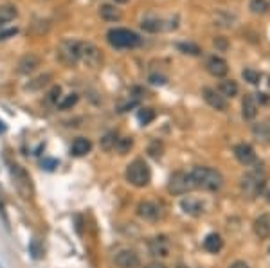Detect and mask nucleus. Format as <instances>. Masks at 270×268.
I'll use <instances>...</instances> for the list:
<instances>
[{"label":"nucleus","mask_w":270,"mask_h":268,"mask_svg":"<svg viewBox=\"0 0 270 268\" xmlns=\"http://www.w3.org/2000/svg\"><path fill=\"white\" fill-rule=\"evenodd\" d=\"M258 99H256V95L249 94L245 95V99H243V104H241V115H243V119L247 121H252L258 115Z\"/></svg>","instance_id":"17"},{"label":"nucleus","mask_w":270,"mask_h":268,"mask_svg":"<svg viewBox=\"0 0 270 268\" xmlns=\"http://www.w3.org/2000/svg\"><path fill=\"white\" fill-rule=\"evenodd\" d=\"M254 135L261 140H269L270 139V121H265V123L254 126Z\"/></svg>","instance_id":"29"},{"label":"nucleus","mask_w":270,"mask_h":268,"mask_svg":"<svg viewBox=\"0 0 270 268\" xmlns=\"http://www.w3.org/2000/svg\"><path fill=\"white\" fill-rule=\"evenodd\" d=\"M164 24L166 22L160 20V18H144V20L140 22V27L144 31H148V33H160V31L168 29Z\"/></svg>","instance_id":"23"},{"label":"nucleus","mask_w":270,"mask_h":268,"mask_svg":"<svg viewBox=\"0 0 270 268\" xmlns=\"http://www.w3.org/2000/svg\"><path fill=\"white\" fill-rule=\"evenodd\" d=\"M177 49L184 54H189V56H198L202 52V49L198 47L196 44H191V42H182V44H177Z\"/></svg>","instance_id":"26"},{"label":"nucleus","mask_w":270,"mask_h":268,"mask_svg":"<svg viewBox=\"0 0 270 268\" xmlns=\"http://www.w3.org/2000/svg\"><path fill=\"white\" fill-rule=\"evenodd\" d=\"M60 95H61V89H60V87H52V89H50V92L47 94V97H45V103H47V104H58V101H60Z\"/></svg>","instance_id":"34"},{"label":"nucleus","mask_w":270,"mask_h":268,"mask_svg":"<svg viewBox=\"0 0 270 268\" xmlns=\"http://www.w3.org/2000/svg\"><path fill=\"white\" fill-rule=\"evenodd\" d=\"M16 35V29H9V31H4V33H0V40H5L7 36H13Z\"/></svg>","instance_id":"37"},{"label":"nucleus","mask_w":270,"mask_h":268,"mask_svg":"<svg viewBox=\"0 0 270 268\" xmlns=\"http://www.w3.org/2000/svg\"><path fill=\"white\" fill-rule=\"evenodd\" d=\"M267 185V175L265 169L261 164H256L254 169H250L249 173H245L241 177L240 187L241 193L245 194L247 198H256L265 191Z\"/></svg>","instance_id":"2"},{"label":"nucleus","mask_w":270,"mask_h":268,"mask_svg":"<svg viewBox=\"0 0 270 268\" xmlns=\"http://www.w3.org/2000/svg\"><path fill=\"white\" fill-rule=\"evenodd\" d=\"M180 268H185V267H180Z\"/></svg>","instance_id":"44"},{"label":"nucleus","mask_w":270,"mask_h":268,"mask_svg":"<svg viewBox=\"0 0 270 268\" xmlns=\"http://www.w3.org/2000/svg\"><path fill=\"white\" fill-rule=\"evenodd\" d=\"M180 205H182L185 214H191V216H200V214H204V205H202V202H198V200L195 198H184L180 202Z\"/></svg>","instance_id":"20"},{"label":"nucleus","mask_w":270,"mask_h":268,"mask_svg":"<svg viewBox=\"0 0 270 268\" xmlns=\"http://www.w3.org/2000/svg\"><path fill=\"white\" fill-rule=\"evenodd\" d=\"M137 214H139L142 220H148V222H157V220L162 216V207H160L157 202H150V200H144L137 205Z\"/></svg>","instance_id":"9"},{"label":"nucleus","mask_w":270,"mask_h":268,"mask_svg":"<svg viewBox=\"0 0 270 268\" xmlns=\"http://www.w3.org/2000/svg\"><path fill=\"white\" fill-rule=\"evenodd\" d=\"M195 182H193V177L187 171H177V173L171 175L170 182H168V191L175 196H182V194H187L191 191H195Z\"/></svg>","instance_id":"5"},{"label":"nucleus","mask_w":270,"mask_h":268,"mask_svg":"<svg viewBox=\"0 0 270 268\" xmlns=\"http://www.w3.org/2000/svg\"><path fill=\"white\" fill-rule=\"evenodd\" d=\"M229 268H250V267L245 263V261H234V263L230 265Z\"/></svg>","instance_id":"38"},{"label":"nucleus","mask_w":270,"mask_h":268,"mask_svg":"<svg viewBox=\"0 0 270 268\" xmlns=\"http://www.w3.org/2000/svg\"><path fill=\"white\" fill-rule=\"evenodd\" d=\"M126 182L128 184H132L134 187H144V185L150 184L151 180V171L150 168H148V164H146L142 159H135L132 160L130 164L126 166Z\"/></svg>","instance_id":"3"},{"label":"nucleus","mask_w":270,"mask_h":268,"mask_svg":"<svg viewBox=\"0 0 270 268\" xmlns=\"http://www.w3.org/2000/svg\"><path fill=\"white\" fill-rule=\"evenodd\" d=\"M193 177L196 189H204V191H220L224 185V175L218 169L207 168V166H196L189 171Z\"/></svg>","instance_id":"1"},{"label":"nucleus","mask_w":270,"mask_h":268,"mask_svg":"<svg viewBox=\"0 0 270 268\" xmlns=\"http://www.w3.org/2000/svg\"><path fill=\"white\" fill-rule=\"evenodd\" d=\"M56 166H58V160H54V159H45V160H42V168H45V169H54Z\"/></svg>","instance_id":"35"},{"label":"nucleus","mask_w":270,"mask_h":268,"mask_svg":"<svg viewBox=\"0 0 270 268\" xmlns=\"http://www.w3.org/2000/svg\"><path fill=\"white\" fill-rule=\"evenodd\" d=\"M254 234L260 239L270 238V214H261L254 220Z\"/></svg>","instance_id":"16"},{"label":"nucleus","mask_w":270,"mask_h":268,"mask_svg":"<svg viewBox=\"0 0 270 268\" xmlns=\"http://www.w3.org/2000/svg\"><path fill=\"white\" fill-rule=\"evenodd\" d=\"M80 61L89 67V69H99L103 63V52L97 45L90 42H81L80 44Z\"/></svg>","instance_id":"6"},{"label":"nucleus","mask_w":270,"mask_h":268,"mask_svg":"<svg viewBox=\"0 0 270 268\" xmlns=\"http://www.w3.org/2000/svg\"><path fill=\"white\" fill-rule=\"evenodd\" d=\"M202 95H204L205 103L209 104L211 108L220 110V112L227 110V99H225V97L220 94V92H218V90L209 89V87H205V89L202 90Z\"/></svg>","instance_id":"13"},{"label":"nucleus","mask_w":270,"mask_h":268,"mask_svg":"<svg viewBox=\"0 0 270 268\" xmlns=\"http://www.w3.org/2000/svg\"><path fill=\"white\" fill-rule=\"evenodd\" d=\"M80 44L78 40H63L58 45V58L61 63L72 67L80 61Z\"/></svg>","instance_id":"7"},{"label":"nucleus","mask_w":270,"mask_h":268,"mask_svg":"<svg viewBox=\"0 0 270 268\" xmlns=\"http://www.w3.org/2000/svg\"><path fill=\"white\" fill-rule=\"evenodd\" d=\"M150 83L151 85H164L166 78L164 76H150Z\"/></svg>","instance_id":"36"},{"label":"nucleus","mask_w":270,"mask_h":268,"mask_svg":"<svg viewBox=\"0 0 270 268\" xmlns=\"http://www.w3.org/2000/svg\"><path fill=\"white\" fill-rule=\"evenodd\" d=\"M270 7L269 0H250L249 9L254 13V15H261V13H267Z\"/></svg>","instance_id":"28"},{"label":"nucleus","mask_w":270,"mask_h":268,"mask_svg":"<svg viewBox=\"0 0 270 268\" xmlns=\"http://www.w3.org/2000/svg\"><path fill=\"white\" fill-rule=\"evenodd\" d=\"M40 63H42L40 56L33 54V52H27V54H24L20 58V61L16 65V70H18V74L22 76H29L40 67Z\"/></svg>","instance_id":"12"},{"label":"nucleus","mask_w":270,"mask_h":268,"mask_svg":"<svg viewBox=\"0 0 270 268\" xmlns=\"http://www.w3.org/2000/svg\"><path fill=\"white\" fill-rule=\"evenodd\" d=\"M50 80H52V76H50V74H40L38 78L31 80L29 83L25 85L24 89L29 90V92H36V90H42V89H44L45 85H49Z\"/></svg>","instance_id":"24"},{"label":"nucleus","mask_w":270,"mask_h":268,"mask_svg":"<svg viewBox=\"0 0 270 268\" xmlns=\"http://www.w3.org/2000/svg\"><path fill=\"white\" fill-rule=\"evenodd\" d=\"M115 2H117V4H126L128 0H115Z\"/></svg>","instance_id":"42"},{"label":"nucleus","mask_w":270,"mask_h":268,"mask_svg":"<svg viewBox=\"0 0 270 268\" xmlns=\"http://www.w3.org/2000/svg\"><path fill=\"white\" fill-rule=\"evenodd\" d=\"M204 248L207 250V252L211 254H218L224 248V239H222L220 234H209L207 238L204 239Z\"/></svg>","instance_id":"21"},{"label":"nucleus","mask_w":270,"mask_h":268,"mask_svg":"<svg viewBox=\"0 0 270 268\" xmlns=\"http://www.w3.org/2000/svg\"><path fill=\"white\" fill-rule=\"evenodd\" d=\"M142 268H168V267L162 265V263H150V265H146V267H142Z\"/></svg>","instance_id":"40"},{"label":"nucleus","mask_w":270,"mask_h":268,"mask_svg":"<svg viewBox=\"0 0 270 268\" xmlns=\"http://www.w3.org/2000/svg\"><path fill=\"white\" fill-rule=\"evenodd\" d=\"M18 16V11H16V5L13 4H4L0 5V27L5 24H9L11 20H15Z\"/></svg>","instance_id":"22"},{"label":"nucleus","mask_w":270,"mask_h":268,"mask_svg":"<svg viewBox=\"0 0 270 268\" xmlns=\"http://www.w3.org/2000/svg\"><path fill=\"white\" fill-rule=\"evenodd\" d=\"M4 132H5V124L0 121V134H4Z\"/></svg>","instance_id":"41"},{"label":"nucleus","mask_w":270,"mask_h":268,"mask_svg":"<svg viewBox=\"0 0 270 268\" xmlns=\"http://www.w3.org/2000/svg\"><path fill=\"white\" fill-rule=\"evenodd\" d=\"M115 265L119 268H139L140 267V258L139 254L130 248H125V250H119L115 254Z\"/></svg>","instance_id":"10"},{"label":"nucleus","mask_w":270,"mask_h":268,"mask_svg":"<svg viewBox=\"0 0 270 268\" xmlns=\"http://www.w3.org/2000/svg\"><path fill=\"white\" fill-rule=\"evenodd\" d=\"M267 200H269V204H270V189L267 191Z\"/></svg>","instance_id":"43"},{"label":"nucleus","mask_w":270,"mask_h":268,"mask_svg":"<svg viewBox=\"0 0 270 268\" xmlns=\"http://www.w3.org/2000/svg\"><path fill=\"white\" fill-rule=\"evenodd\" d=\"M78 94H69L65 97V99H61L60 103H58V108H61V110H69V108H72L76 103H78Z\"/></svg>","instance_id":"33"},{"label":"nucleus","mask_w":270,"mask_h":268,"mask_svg":"<svg viewBox=\"0 0 270 268\" xmlns=\"http://www.w3.org/2000/svg\"><path fill=\"white\" fill-rule=\"evenodd\" d=\"M115 142H117V135L114 134V132H110V134H106L103 139H101V148L105 149V151H110V149L115 148Z\"/></svg>","instance_id":"30"},{"label":"nucleus","mask_w":270,"mask_h":268,"mask_svg":"<svg viewBox=\"0 0 270 268\" xmlns=\"http://www.w3.org/2000/svg\"><path fill=\"white\" fill-rule=\"evenodd\" d=\"M241 76H243V80L249 81L250 85H258L261 80L260 72H256V70H252V69H245L243 72H241Z\"/></svg>","instance_id":"32"},{"label":"nucleus","mask_w":270,"mask_h":268,"mask_svg":"<svg viewBox=\"0 0 270 268\" xmlns=\"http://www.w3.org/2000/svg\"><path fill=\"white\" fill-rule=\"evenodd\" d=\"M234 157L241 166H252L256 162L254 148H252L250 144H245V142H241V144L236 146V148H234Z\"/></svg>","instance_id":"14"},{"label":"nucleus","mask_w":270,"mask_h":268,"mask_svg":"<svg viewBox=\"0 0 270 268\" xmlns=\"http://www.w3.org/2000/svg\"><path fill=\"white\" fill-rule=\"evenodd\" d=\"M215 45H216V47H220V49H227V42H225L224 38H216Z\"/></svg>","instance_id":"39"},{"label":"nucleus","mask_w":270,"mask_h":268,"mask_svg":"<svg viewBox=\"0 0 270 268\" xmlns=\"http://www.w3.org/2000/svg\"><path fill=\"white\" fill-rule=\"evenodd\" d=\"M137 117H139V123L146 126V124H150L151 121L155 119V112H153L151 108H142V110H139Z\"/></svg>","instance_id":"31"},{"label":"nucleus","mask_w":270,"mask_h":268,"mask_svg":"<svg viewBox=\"0 0 270 268\" xmlns=\"http://www.w3.org/2000/svg\"><path fill=\"white\" fill-rule=\"evenodd\" d=\"M99 15H101V18L106 20V22H119L121 18H123L121 9H117V7L112 5V4H103V5H101Z\"/></svg>","instance_id":"19"},{"label":"nucleus","mask_w":270,"mask_h":268,"mask_svg":"<svg viewBox=\"0 0 270 268\" xmlns=\"http://www.w3.org/2000/svg\"><path fill=\"white\" fill-rule=\"evenodd\" d=\"M132 146H134V139H132V137H121V139H117V142H115L114 149H117L119 155H125L130 151Z\"/></svg>","instance_id":"27"},{"label":"nucleus","mask_w":270,"mask_h":268,"mask_svg":"<svg viewBox=\"0 0 270 268\" xmlns=\"http://www.w3.org/2000/svg\"><path fill=\"white\" fill-rule=\"evenodd\" d=\"M218 92L224 95L225 99L227 97H234V95H238V83L232 80H224L220 83V87H218Z\"/></svg>","instance_id":"25"},{"label":"nucleus","mask_w":270,"mask_h":268,"mask_svg":"<svg viewBox=\"0 0 270 268\" xmlns=\"http://www.w3.org/2000/svg\"><path fill=\"white\" fill-rule=\"evenodd\" d=\"M90 149H92V142L85 137H78V139L72 142L70 146V155H74V157H83V155L90 153Z\"/></svg>","instance_id":"18"},{"label":"nucleus","mask_w":270,"mask_h":268,"mask_svg":"<svg viewBox=\"0 0 270 268\" xmlns=\"http://www.w3.org/2000/svg\"><path fill=\"white\" fill-rule=\"evenodd\" d=\"M148 250L153 258H168L171 252V243L166 236H157V238L150 239L148 243Z\"/></svg>","instance_id":"11"},{"label":"nucleus","mask_w":270,"mask_h":268,"mask_svg":"<svg viewBox=\"0 0 270 268\" xmlns=\"http://www.w3.org/2000/svg\"><path fill=\"white\" fill-rule=\"evenodd\" d=\"M205 67H207V72L211 76H215V78H224L229 72V65L220 56H211L207 63H205Z\"/></svg>","instance_id":"15"},{"label":"nucleus","mask_w":270,"mask_h":268,"mask_svg":"<svg viewBox=\"0 0 270 268\" xmlns=\"http://www.w3.org/2000/svg\"><path fill=\"white\" fill-rule=\"evenodd\" d=\"M9 173H11V179H13V185H15V189L18 191V194H20L22 198H29L31 179H29V175L25 173V169L15 164V166H11Z\"/></svg>","instance_id":"8"},{"label":"nucleus","mask_w":270,"mask_h":268,"mask_svg":"<svg viewBox=\"0 0 270 268\" xmlns=\"http://www.w3.org/2000/svg\"><path fill=\"white\" fill-rule=\"evenodd\" d=\"M106 40L115 49H132L140 45V36L130 29H123V27H115L106 33Z\"/></svg>","instance_id":"4"}]
</instances>
